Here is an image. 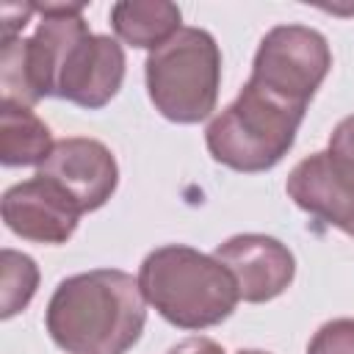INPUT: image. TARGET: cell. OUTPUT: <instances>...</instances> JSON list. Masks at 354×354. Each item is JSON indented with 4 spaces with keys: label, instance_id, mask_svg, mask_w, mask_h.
Returning a JSON list of instances; mask_svg holds the SVG:
<instances>
[{
    "label": "cell",
    "instance_id": "9a60e30c",
    "mask_svg": "<svg viewBox=\"0 0 354 354\" xmlns=\"http://www.w3.org/2000/svg\"><path fill=\"white\" fill-rule=\"evenodd\" d=\"M36 11L33 3H6L0 8V30H3V41L17 39V33L28 25L30 14Z\"/></svg>",
    "mask_w": 354,
    "mask_h": 354
},
{
    "label": "cell",
    "instance_id": "5b68a950",
    "mask_svg": "<svg viewBox=\"0 0 354 354\" xmlns=\"http://www.w3.org/2000/svg\"><path fill=\"white\" fill-rule=\"evenodd\" d=\"M329 66L332 53L324 33L307 25H277L263 36L254 53L249 83L307 111Z\"/></svg>",
    "mask_w": 354,
    "mask_h": 354
},
{
    "label": "cell",
    "instance_id": "52a82bcc",
    "mask_svg": "<svg viewBox=\"0 0 354 354\" xmlns=\"http://www.w3.org/2000/svg\"><path fill=\"white\" fill-rule=\"evenodd\" d=\"M122 80H124L122 44L111 36H100L83 28L80 33L72 36V41L61 55L53 83V97L97 111L116 97Z\"/></svg>",
    "mask_w": 354,
    "mask_h": 354
},
{
    "label": "cell",
    "instance_id": "2e32d148",
    "mask_svg": "<svg viewBox=\"0 0 354 354\" xmlns=\"http://www.w3.org/2000/svg\"><path fill=\"white\" fill-rule=\"evenodd\" d=\"M166 354H224V348L210 337H185L171 346Z\"/></svg>",
    "mask_w": 354,
    "mask_h": 354
},
{
    "label": "cell",
    "instance_id": "6da1fadb",
    "mask_svg": "<svg viewBox=\"0 0 354 354\" xmlns=\"http://www.w3.org/2000/svg\"><path fill=\"white\" fill-rule=\"evenodd\" d=\"M138 279L119 268H94L58 282L44 324L66 354H124L147 321Z\"/></svg>",
    "mask_w": 354,
    "mask_h": 354
},
{
    "label": "cell",
    "instance_id": "277c9868",
    "mask_svg": "<svg viewBox=\"0 0 354 354\" xmlns=\"http://www.w3.org/2000/svg\"><path fill=\"white\" fill-rule=\"evenodd\" d=\"M147 94L177 124H194L213 113L221 83V53L202 28H180L166 44L152 50L144 64Z\"/></svg>",
    "mask_w": 354,
    "mask_h": 354
},
{
    "label": "cell",
    "instance_id": "5bb4252c",
    "mask_svg": "<svg viewBox=\"0 0 354 354\" xmlns=\"http://www.w3.org/2000/svg\"><path fill=\"white\" fill-rule=\"evenodd\" d=\"M307 354H354V318L326 321L313 335Z\"/></svg>",
    "mask_w": 354,
    "mask_h": 354
},
{
    "label": "cell",
    "instance_id": "8fae6325",
    "mask_svg": "<svg viewBox=\"0 0 354 354\" xmlns=\"http://www.w3.org/2000/svg\"><path fill=\"white\" fill-rule=\"evenodd\" d=\"M111 25L124 44L152 53L180 30V8L163 0H127L111 8Z\"/></svg>",
    "mask_w": 354,
    "mask_h": 354
},
{
    "label": "cell",
    "instance_id": "8992f818",
    "mask_svg": "<svg viewBox=\"0 0 354 354\" xmlns=\"http://www.w3.org/2000/svg\"><path fill=\"white\" fill-rule=\"evenodd\" d=\"M285 188L304 213L354 238V113L332 130L324 152L293 166Z\"/></svg>",
    "mask_w": 354,
    "mask_h": 354
},
{
    "label": "cell",
    "instance_id": "4fadbf2b",
    "mask_svg": "<svg viewBox=\"0 0 354 354\" xmlns=\"http://www.w3.org/2000/svg\"><path fill=\"white\" fill-rule=\"evenodd\" d=\"M0 301H3V318L17 315L19 310H25L36 293L39 285V268L33 263V257L14 252V249H3L0 254Z\"/></svg>",
    "mask_w": 354,
    "mask_h": 354
},
{
    "label": "cell",
    "instance_id": "30bf717a",
    "mask_svg": "<svg viewBox=\"0 0 354 354\" xmlns=\"http://www.w3.org/2000/svg\"><path fill=\"white\" fill-rule=\"evenodd\" d=\"M80 210L44 177L11 185L3 194L6 227L33 243H66L77 230Z\"/></svg>",
    "mask_w": 354,
    "mask_h": 354
},
{
    "label": "cell",
    "instance_id": "7a4b0ae2",
    "mask_svg": "<svg viewBox=\"0 0 354 354\" xmlns=\"http://www.w3.org/2000/svg\"><path fill=\"white\" fill-rule=\"evenodd\" d=\"M138 288L171 326L207 329L232 315L238 285L213 257L183 243L149 252L138 268Z\"/></svg>",
    "mask_w": 354,
    "mask_h": 354
},
{
    "label": "cell",
    "instance_id": "3957f363",
    "mask_svg": "<svg viewBox=\"0 0 354 354\" xmlns=\"http://www.w3.org/2000/svg\"><path fill=\"white\" fill-rule=\"evenodd\" d=\"M301 119L304 108L246 83L235 102L207 124V152L216 163L235 171H268L293 147Z\"/></svg>",
    "mask_w": 354,
    "mask_h": 354
},
{
    "label": "cell",
    "instance_id": "e0dca14e",
    "mask_svg": "<svg viewBox=\"0 0 354 354\" xmlns=\"http://www.w3.org/2000/svg\"><path fill=\"white\" fill-rule=\"evenodd\" d=\"M238 354H268V351H260V348H243V351H238Z\"/></svg>",
    "mask_w": 354,
    "mask_h": 354
},
{
    "label": "cell",
    "instance_id": "9c48e42d",
    "mask_svg": "<svg viewBox=\"0 0 354 354\" xmlns=\"http://www.w3.org/2000/svg\"><path fill=\"white\" fill-rule=\"evenodd\" d=\"M213 257L232 274L238 296L252 304L277 299L290 288L296 277L293 252L271 235H232L216 246Z\"/></svg>",
    "mask_w": 354,
    "mask_h": 354
},
{
    "label": "cell",
    "instance_id": "ba28073f",
    "mask_svg": "<svg viewBox=\"0 0 354 354\" xmlns=\"http://www.w3.org/2000/svg\"><path fill=\"white\" fill-rule=\"evenodd\" d=\"M36 174L50 180L80 210V216L102 207L119 183L113 152L102 141L80 136L55 141Z\"/></svg>",
    "mask_w": 354,
    "mask_h": 354
},
{
    "label": "cell",
    "instance_id": "7c38bea8",
    "mask_svg": "<svg viewBox=\"0 0 354 354\" xmlns=\"http://www.w3.org/2000/svg\"><path fill=\"white\" fill-rule=\"evenodd\" d=\"M50 127L30 111L14 102H0V160L3 166L44 163L53 149Z\"/></svg>",
    "mask_w": 354,
    "mask_h": 354
}]
</instances>
